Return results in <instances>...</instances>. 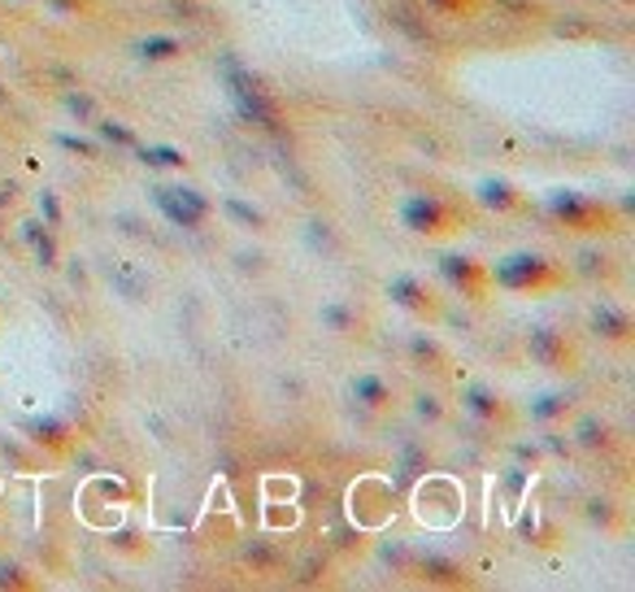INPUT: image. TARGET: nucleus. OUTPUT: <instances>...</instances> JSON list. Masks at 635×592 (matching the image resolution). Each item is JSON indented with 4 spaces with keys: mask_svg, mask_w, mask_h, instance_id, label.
Listing matches in <instances>:
<instances>
[{
    "mask_svg": "<svg viewBox=\"0 0 635 592\" xmlns=\"http://www.w3.org/2000/svg\"><path fill=\"white\" fill-rule=\"evenodd\" d=\"M226 210H231V214H235V219H244V222H257V210H248V205H240V201H231V205H226Z\"/></svg>",
    "mask_w": 635,
    "mask_h": 592,
    "instance_id": "14",
    "label": "nucleus"
},
{
    "mask_svg": "<svg viewBox=\"0 0 635 592\" xmlns=\"http://www.w3.org/2000/svg\"><path fill=\"white\" fill-rule=\"evenodd\" d=\"M405 222H410L414 231H435V222H440V205H435V201H423V197H414V201L405 205Z\"/></svg>",
    "mask_w": 635,
    "mask_h": 592,
    "instance_id": "3",
    "label": "nucleus"
},
{
    "mask_svg": "<svg viewBox=\"0 0 635 592\" xmlns=\"http://www.w3.org/2000/svg\"><path fill=\"white\" fill-rule=\"evenodd\" d=\"M596 323H605V327H610V336H623V327H627L614 309H601V314H596Z\"/></svg>",
    "mask_w": 635,
    "mask_h": 592,
    "instance_id": "10",
    "label": "nucleus"
},
{
    "mask_svg": "<svg viewBox=\"0 0 635 592\" xmlns=\"http://www.w3.org/2000/svg\"><path fill=\"white\" fill-rule=\"evenodd\" d=\"M100 131H105V140H118V145H131V136H127L123 127H114V123H100Z\"/></svg>",
    "mask_w": 635,
    "mask_h": 592,
    "instance_id": "12",
    "label": "nucleus"
},
{
    "mask_svg": "<svg viewBox=\"0 0 635 592\" xmlns=\"http://www.w3.org/2000/svg\"><path fill=\"white\" fill-rule=\"evenodd\" d=\"M144 161H148V166H183V152H179V148H144L140 152Z\"/></svg>",
    "mask_w": 635,
    "mask_h": 592,
    "instance_id": "6",
    "label": "nucleus"
},
{
    "mask_svg": "<svg viewBox=\"0 0 635 592\" xmlns=\"http://www.w3.org/2000/svg\"><path fill=\"white\" fill-rule=\"evenodd\" d=\"M470 405H475L479 414H493V410H496L493 397H488V392H470Z\"/></svg>",
    "mask_w": 635,
    "mask_h": 592,
    "instance_id": "13",
    "label": "nucleus"
},
{
    "mask_svg": "<svg viewBox=\"0 0 635 592\" xmlns=\"http://www.w3.org/2000/svg\"><path fill=\"white\" fill-rule=\"evenodd\" d=\"M353 392L366 401V405H383V401H388V388H383L379 379H370V374H361V379H357Z\"/></svg>",
    "mask_w": 635,
    "mask_h": 592,
    "instance_id": "5",
    "label": "nucleus"
},
{
    "mask_svg": "<svg viewBox=\"0 0 635 592\" xmlns=\"http://www.w3.org/2000/svg\"><path fill=\"white\" fill-rule=\"evenodd\" d=\"M322 318H327L331 327H349V309H340V305H327V309H322Z\"/></svg>",
    "mask_w": 635,
    "mask_h": 592,
    "instance_id": "11",
    "label": "nucleus"
},
{
    "mask_svg": "<svg viewBox=\"0 0 635 592\" xmlns=\"http://www.w3.org/2000/svg\"><path fill=\"white\" fill-rule=\"evenodd\" d=\"M27 240L40 249V262H53V240L40 235V222H27Z\"/></svg>",
    "mask_w": 635,
    "mask_h": 592,
    "instance_id": "8",
    "label": "nucleus"
},
{
    "mask_svg": "<svg viewBox=\"0 0 635 592\" xmlns=\"http://www.w3.org/2000/svg\"><path fill=\"white\" fill-rule=\"evenodd\" d=\"M40 205H44V214H49V219L57 222V201H53V197H49V192H44V197H40Z\"/></svg>",
    "mask_w": 635,
    "mask_h": 592,
    "instance_id": "15",
    "label": "nucleus"
},
{
    "mask_svg": "<svg viewBox=\"0 0 635 592\" xmlns=\"http://www.w3.org/2000/svg\"><path fill=\"white\" fill-rule=\"evenodd\" d=\"M540 271H544L540 257H514L509 266H500V279H505V284H531Z\"/></svg>",
    "mask_w": 635,
    "mask_h": 592,
    "instance_id": "4",
    "label": "nucleus"
},
{
    "mask_svg": "<svg viewBox=\"0 0 635 592\" xmlns=\"http://www.w3.org/2000/svg\"><path fill=\"white\" fill-rule=\"evenodd\" d=\"M226 71V92H231V101H235V109H240V118H248V123H262V127H275V105L262 96V87L248 78V74L240 71L235 62H226L222 66Z\"/></svg>",
    "mask_w": 635,
    "mask_h": 592,
    "instance_id": "1",
    "label": "nucleus"
},
{
    "mask_svg": "<svg viewBox=\"0 0 635 592\" xmlns=\"http://www.w3.org/2000/svg\"><path fill=\"white\" fill-rule=\"evenodd\" d=\"M140 53L144 57H152V62H166V57H174V53H179V44H174V40H144Z\"/></svg>",
    "mask_w": 635,
    "mask_h": 592,
    "instance_id": "7",
    "label": "nucleus"
},
{
    "mask_svg": "<svg viewBox=\"0 0 635 592\" xmlns=\"http://www.w3.org/2000/svg\"><path fill=\"white\" fill-rule=\"evenodd\" d=\"M157 210L174 222V226H197V222L205 219L210 205H205L192 188H157Z\"/></svg>",
    "mask_w": 635,
    "mask_h": 592,
    "instance_id": "2",
    "label": "nucleus"
},
{
    "mask_svg": "<svg viewBox=\"0 0 635 592\" xmlns=\"http://www.w3.org/2000/svg\"><path fill=\"white\" fill-rule=\"evenodd\" d=\"M392 296L405 300V305H419V284H414V279H396V284H392Z\"/></svg>",
    "mask_w": 635,
    "mask_h": 592,
    "instance_id": "9",
    "label": "nucleus"
}]
</instances>
